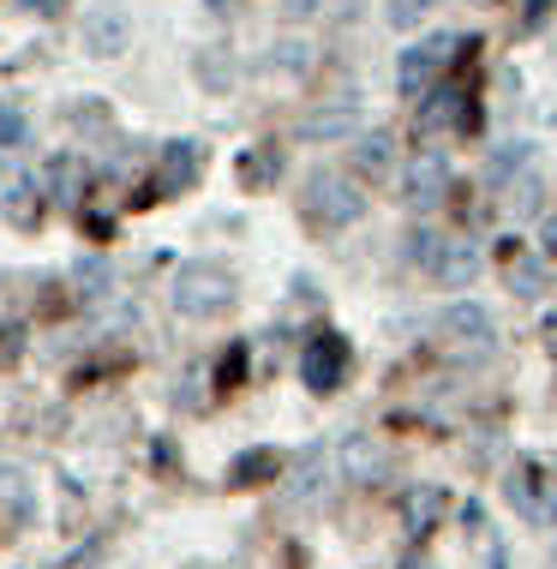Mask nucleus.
I'll return each instance as SVG.
<instances>
[{"mask_svg":"<svg viewBox=\"0 0 557 569\" xmlns=\"http://www.w3.org/2000/svg\"><path fill=\"white\" fill-rule=\"evenodd\" d=\"M306 60H312V54H306V42H282V54H276V67H288V72L300 67V72H306Z\"/></svg>","mask_w":557,"mask_h":569,"instance_id":"nucleus-25","label":"nucleus"},{"mask_svg":"<svg viewBox=\"0 0 557 569\" xmlns=\"http://www.w3.org/2000/svg\"><path fill=\"white\" fill-rule=\"evenodd\" d=\"M528 157H534V144L528 138H509V144H498V157L486 162V187H504L516 168H528Z\"/></svg>","mask_w":557,"mask_h":569,"instance_id":"nucleus-15","label":"nucleus"},{"mask_svg":"<svg viewBox=\"0 0 557 569\" xmlns=\"http://www.w3.org/2000/svg\"><path fill=\"white\" fill-rule=\"evenodd\" d=\"M444 192H450V157L444 150H420V157L408 162V174H401V198H408V210H438Z\"/></svg>","mask_w":557,"mask_h":569,"instance_id":"nucleus-5","label":"nucleus"},{"mask_svg":"<svg viewBox=\"0 0 557 569\" xmlns=\"http://www.w3.org/2000/svg\"><path fill=\"white\" fill-rule=\"evenodd\" d=\"M0 510H7L12 521H30V510H37V498H30V480L19 468H0Z\"/></svg>","mask_w":557,"mask_h":569,"instance_id":"nucleus-14","label":"nucleus"},{"mask_svg":"<svg viewBox=\"0 0 557 569\" xmlns=\"http://www.w3.org/2000/svg\"><path fill=\"white\" fill-rule=\"evenodd\" d=\"M318 491H324V450H306L300 473H294V486H288V498L294 503H312Z\"/></svg>","mask_w":557,"mask_h":569,"instance_id":"nucleus-17","label":"nucleus"},{"mask_svg":"<svg viewBox=\"0 0 557 569\" xmlns=\"http://www.w3.org/2000/svg\"><path fill=\"white\" fill-rule=\"evenodd\" d=\"M509 282H516V295H539V264H534V258H516Z\"/></svg>","mask_w":557,"mask_h":569,"instance_id":"nucleus-23","label":"nucleus"},{"mask_svg":"<svg viewBox=\"0 0 557 569\" xmlns=\"http://www.w3.org/2000/svg\"><path fill=\"white\" fill-rule=\"evenodd\" d=\"M30 138V120H24V109H12V102H0V150H19Z\"/></svg>","mask_w":557,"mask_h":569,"instance_id":"nucleus-20","label":"nucleus"},{"mask_svg":"<svg viewBox=\"0 0 557 569\" xmlns=\"http://www.w3.org/2000/svg\"><path fill=\"white\" fill-rule=\"evenodd\" d=\"M49 192L54 198H79V157H54L49 162Z\"/></svg>","mask_w":557,"mask_h":569,"instance_id":"nucleus-19","label":"nucleus"},{"mask_svg":"<svg viewBox=\"0 0 557 569\" xmlns=\"http://www.w3.org/2000/svg\"><path fill=\"white\" fill-rule=\"evenodd\" d=\"M300 378L312 383L318 396H330L336 383L348 378V336H336V330H318L312 342L300 348Z\"/></svg>","mask_w":557,"mask_h":569,"instance_id":"nucleus-4","label":"nucleus"},{"mask_svg":"<svg viewBox=\"0 0 557 569\" xmlns=\"http://www.w3.org/2000/svg\"><path fill=\"white\" fill-rule=\"evenodd\" d=\"M258 473H276V450H252V456L235 461V486H252Z\"/></svg>","mask_w":557,"mask_h":569,"instance_id":"nucleus-22","label":"nucleus"},{"mask_svg":"<svg viewBox=\"0 0 557 569\" xmlns=\"http://www.w3.org/2000/svg\"><path fill=\"white\" fill-rule=\"evenodd\" d=\"M438 330L450 336L456 348H491V336H498V325H491V312H486L479 300H456V306H444Z\"/></svg>","mask_w":557,"mask_h":569,"instance_id":"nucleus-7","label":"nucleus"},{"mask_svg":"<svg viewBox=\"0 0 557 569\" xmlns=\"http://www.w3.org/2000/svg\"><path fill=\"white\" fill-rule=\"evenodd\" d=\"M198 174H205V144H198V138H175V144H162V162H157L162 192H186Z\"/></svg>","mask_w":557,"mask_h":569,"instance_id":"nucleus-8","label":"nucleus"},{"mask_svg":"<svg viewBox=\"0 0 557 569\" xmlns=\"http://www.w3.org/2000/svg\"><path fill=\"white\" fill-rule=\"evenodd\" d=\"M348 157H354V174L384 180V174L396 168V138H390V132H360V138H354Z\"/></svg>","mask_w":557,"mask_h":569,"instance_id":"nucleus-12","label":"nucleus"},{"mask_svg":"<svg viewBox=\"0 0 557 569\" xmlns=\"http://www.w3.org/2000/svg\"><path fill=\"white\" fill-rule=\"evenodd\" d=\"M72 282H79V295H84V300H97L102 288H108V264H102V258H84V264L72 270Z\"/></svg>","mask_w":557,"mask_h":569,"instance_id":"nucleus-21","label":"nucleus"},{"mask_svg":"<svg viewBox=\"0 0 557 569\" xmlns=\"http://www.w3.org/2000/svg\"><path fill=\"white\" fill-rule=\"evenodd\" d=\"M210 7H216V12H228V7H235V0H210Z\"/></svg>","mask_w":557,"mask_h":569,"instance_id":"nucleus-30","label":"nucleus"},{"mask_svg":"<svg viewBox=\"0 0 557 569\" xmlns=\"http://www.w3.org/2000/svg\"><path fill=\"white\" fill-rule=\"evenodd\" d=\"M127 42H132V24H127V12H120V7H97V12L84 19V49H90V54L115 60Z\"/></svg>","mask_w":557,"mask_h":569,"instance_id":"nucleus-10","label":"nucleus"},{"mask_svg":"<svg viewBox=\"0 0 557 569\" xmlns=\"http://www.w3.org/2000/svg\"><path fill=\"white\" fill-rule=\"evenodd\" d=\"M0 360H19V330L0 325Z\"/></svg>","mask_w":557,"mask_h":569,"instance_id":"nucleus-27","label":"nucleus"},{"mask_svg":"<svg viewBox=\"0 0 557 569\" xmlns=\"http://www.w3.org/2000/svg\"><path fill=\"white\" fill-rule=\"evenodd\" d=\"M30 12H60V0H24Z\"/></svg>","mask_w":557,"mask_h":569,"instance_id":"nucleus-29","label":"nucleus"},{"mask_svg":"<svg viewBox=\"0 0 557 569\" xmlns=\"http://www.w3.org/2000/svg\"><path fill=\"white\" fill-rule=\"evenodd\" d=\"M354 127H360V102H354V97H342L336 109L300 114V138H306V144H336V138H348Z\"/></svg>","mask_w":557,"mask_h":569,"instance_id":"nucleus-9","label":"nucleus"},{"mask_svg":"<svg viewBox=\"0 0 557 569\" xmlns=\"http://www.w3.org/2000/svg\"><path fill=\"white\" fill-rule=\"evenodd\" d=\"M228 306H235V276L222 264H180V276H175L180 318H222Z\"/></svg>","mask_w":557,"mask_h":569,"instance_id":"nucleus-2","label":"nucleus"},{"mask_svg":"<svg viewBox=\"0 0 557 569\" xmlns=\"http://www.w3.org/2000/svg\"><path fill=\"white\" fill-rule=\"evenodd\" d=\"M276 174H282V150H252V157H240V180L252 192H265Z\"/></svg>","mask_w":557,"mask_h":569,"instance_id":"nucleus-16","label":"nucleus"},{"mask_svg":"<svg viewBox=\"0 0 557 569\" xmlns=\"http://www.w3.org/2000/svg\"><path fill=\"white\" fill-rule=\"evenodd\" d=\"M450 49H456V37H420L414 49H401V60H396V90H401V97H408V102L431 97V84L444 79Z\"/></svg>","mask_w":557,"mask_h":569,"instance_id":"nucleus-3","label":"nucleus"},{"mask_svg":"<svg viewBox=\"0 0 557 569\" xmlns=\"http://www.w3.org/2000/svg\"><path fill=\"white\" fill-rule=\"evenodd\" d=\"M336 468H342L348 486H378L384 473H390V456H384V443H371L366 432H348L336 443Z\"/></svg>","mask_w":557,"mask_h":569,"instance_id":"nucleus-6","label":"nucleus"},{"mask_svg":"<svg viewBox=\"0 0 557 569\" xmlns=\"http://www.w3.org/2000/svg\"><path fill=\"white\" fill-rule=\"evenodd\" d=\"M539 246H546V252H557V217H551L546 228H539Z\"/></svg>","mask_w":557,"mask_h":569,"instance_id":"nucleus-28","label":"nucleus"},{"mask_svg":"<svg viewBox=\"0 0 557 569\" xmlns=\"http://www.w3.org/2000/svg\"><path fill=\"white\" fill-rule=\"evenodd\" d=\"M431 7H438V0H384V19H390L396 30H414Z\"/></svg>","mask_w":557,"mask_h":569,"instance_id":"nucleus-18","label":"nucleus"},{"mask_svg":"<svg viewBox=\"0 0 557 569\" xmlns=\"http://www.w3.org/2000/svg\"><path fill=\"white\" fill-rule=\"evenodd\" d=\"M198 79H210L216 90H222L228 79H235V67H222V60H216V54H205V60H198Z\"/></svg>","mask_w":557,"mask_h":569,"instance_id":"nucleus-24","label":"nucleus"},{"mask_svg":"<svg viewBox=\"0 0 557 569\" xmlns=\"http://www.w3.org/2000/svg\"><path fill=\"white\" fill-rule=\"evenodd\" d=\"M0 187H7V168H0Z\"/></svg>","mask_w":557,"mask_h":569,"instance_id":"nucleus-31","label":"nucleus"},{"mask_svg":"<svg viewBox=\"0 0 557 569\" xmlns=\"http://www.w3.org/2000/svg\"><path fill=\"white\" fill-rule=\"evenodd\" d=\"M300 204L318 228H348V222L366 217V192L354 187V174H336V168H318V174L306 180Z\"/></svg>","mask_w":557,"mask_h":569,"instance_id":"nucleus-1","label":"nucleus"},{"mask_svg":"<svg viewBox=\"0 0 557 569\" xmlns=\"http://www.w3.org/2000/svg\"><path fill=\"white\" fill-rule=\"evenodd\" d=\"M479 270H486V258H479L474 240H444L438 258H431V276H438L444 288H468Z\"/></svg>","mask_w":557,"mask_h":569,"instance_id":"nucleus-11","label":"nucleus"},{"mask_svg":"<svg viewBox=\"0 0 557 569\" xmlns=\"http://www.w3.org/2000/svg\"><path fill=\"white\" fill-rule=\"evenodd\" d=\"M534 192H539V187H534V174H521V187H516V210H521V217H528V210L539 204Z\"/></svg>","mask_w":557,"mask_h":569,"instance_id":"nucleus-26","label":"nucleus"},{"mask_svg":"<svg viewBox=\"0 0 557 569\" xmlns=\"http://www.w3.org/2000/svg\"><path fill=\"white\" fill-rule=\"evenodd\" d=\"M438 516H444V491H438V486H414V491H401V521H408V533H426Z\"/></svg>","mask_w":557,"mask_h":569,"instance_id":"nucleus-13","label":"nucleus"}]
</instances>
